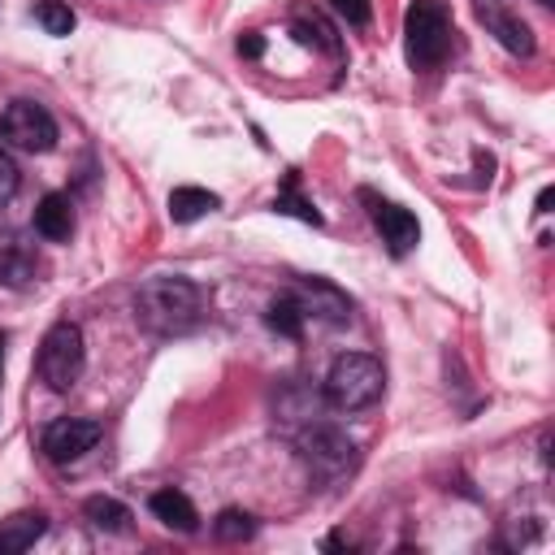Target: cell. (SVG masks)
<instances>
[{
	"label": "cell",
	"mask_w": 555,
	"mask_h": 555,
	"mask_svg": "<svg viewBox=\"0 0 555 555\" xmlns=\"http://www.w3.org/2000/svg\"><path fill=\"white\" fill-rule=\"evenodd\" d=\"M291 299L299 304L304 321H325V325H347L351 321V299L325 278H304L291 291Z\"/></svg>",
	"instance_id": "9c48e42d"
},
{
	"label": "cell",
	"mask_w": 555,
	"mask_h": 555,
	"mask_svg": "<svg viewBox=\"0 0 555 555\" xmlns=\"http://www.w3.org/2000/svg\"><path fill=\"white\" fill-rule=\"evenodd\" d=\"M43 533H48V516L43 512H17V516H9V520H0V555H22Z\"/></svg>",
	"instance_id": "5bb4252c"
},
{
	"label": "cell",
	"mask_w": 555,
	"mask_h": 555,
	"mask_svg": "<svg viewBox=\"0 0 555 555\" xmlns=\"http://www.w3.org/2000/svg\"><path fill=\"white\" fill-rule=\"evenodd\" d=\"M538 4H551V0H538Z\"/></svg>",
	"instance_id": "484cf974"
},
{
	"label": "cell",
	"mask_w": 555,
	"mask_h": 555,
	"mask_svg": "<svg viewBox=\"0 0 555 555\" xmlns=\"http://www.w3.org/2000/svg\"><path fill=\"white\" fill-rule=\"evenodd\" d=\"M35 234L48 238V243H69V234H74V204H69V195L52 191V195L39 199V208H35Z\"/></svg>",
	"instance_id": "7c38bea8"
},
{
	"label": "cell",
	"mask_w": 555,
	"mask_h": 555,
	"mask_svg": "<svg viewBox=\"0 0 555 555\" xmlns=\"http://www.w3.org/2000/svg\"><path fill=\"white\" fill-rule=\"evenodd\" d=\"M386 373L369 351H347L325 373V403L338 412H364L382 399Z\"/></svg>",
	"instance_id": "3957f363"
},
{
	"label": "cell",
	"mask_w": 555,
	"mask_h": 555,
	"mask_svg": "<svg viewBox=\"0 0 555 555\" xmlns=\"http://www.w3.org/2000/svg\"><path fill=\"white\" fill-rule=\"evenodd\" d=\"M39 282V251L17 230H0V286L26 291Z\"/></svg>",
	"instance_id": "30bf717a"
},
{
	"label": "cell",
	"mask_w": 555,
	"mask_h": 555,
	"mask_svg": "<svg viewBox=\"0 0 555 555\" xmlns=\"http://www.w3.org/2000/svg\"><path fill=\"white\" fill-rule=\"evenodd\" d=\"M17 182H22V173H17L13 156L0 147V204H9V199L17 195Z\"/></svg>",
	"instance_id": "7402d4cb"
},
{
	"label": "cell",
	"mask_w": 555,
	"mask_h": 555,
	"mask_svg": "<svg viewBox=\"0 0 555 555\" xmlns=\"http://www.w3.org/2000/svg\"><path fill=\"white\" fill-rule=\"evenodd\" d=\"M260 52H264V39H260L256 30H247V35L238 39V56H247V61H256Z\"/></svg>",
	"instance_id": "cb8c5ba5"
},
{
	"label": "cell",
	"mask_w": 555,
	"mask_h": 555,
	"mask_svg": "<svg viewBox=\"0 0 555 555\" xmlns=\"http://www.w3.org/2000/svg\"><path fill=\"white\" fill-rule=\"evenodd\" d=\"M295 447H299L304 464L317 477H325V481H338L356 464V442L343 429H334V425H304L299 438H295Z\"/></svg>",
	"instance_id": "8992f818"
},
{
	"label": "cell",
	"mask_w": 555,
	"mask_h": 555,
	"mask_svg": "<svg viewBox=\"0 0 555 555\" xmlns=\"http://www.w3.org/2000/svg\"><path fill=\"white\" fill-rule=\"evenodd\" d=\"M82 516H87L100 533H126V529H130V507H126L121 499H113V494H91V499L82 503Z\"/></svg>",
	"instance_id": "2e32d148"
},
{
	"label": "cell",
	"mask_w": 555,
	"mask_h": 555,
	"mask_svg": "<svg viewBox=\"0 0 555 555\" xmlns=\"http://www.w3.org/2000/svg\"><path fill=\"white\" fill-rule=\"evenodd\" d=\"M269 325H273L278 334H286V338H299V334H304V312H299V304L291 299V291L269 304Z\"/></svg>",
	"instance_id": "d6986e66"
},
{
	"label": "cell",
	"mask_w": 555,
	"mask_h": 555,
	"mask_svg": "<svg viewBox=\"0 0 555 555\" xmlns=\"http://www.w3.org/2000/svg\"><path fill=\"white\" fill-rule=\"evenodd\" d=\"M204 295L191 278H147L134 295V317L152 334H182L199 321Z\"/></svg>",
	"instance_id": "6da1fadb"
},
{
	"label": "cell",
	"mask_w": 555,
	"mask_h": 555,
	"mask_svg": "<svg viewBox=\"0 0 555 555\" xmlns=\"http://www.w3.org/2000/svg\"><path fill=\"white\" fill-rule=\"evenodd\" d=\"M403 48L412 69H438L451 52V9L447 0H412L403 13Z\"/></svg>",
	"instance_id": "7a4b0ae2"
},
{
	"label": "cell",
	"mask_w": 555,
	"mask_h": 555,
	"mask_svg": "<svg viewBox=\"0 0 555 555\" xmlns=\"http://www.w3.org/2000/svg\"><path fill=\"white\" fill-rule=\"evenodd\" d=\"M273 208H278V212H291V217H299V221H312V225H321V212H317L308 199H299V195H295V182H286V191L273 199Z\"/></svg>",
	"instance_id": "44dd1931"
},
{
	"label": "cell",
	"mask_w": 555,
	"mask_h": 555,
	"mask_svg": "<svg viewBox=\"0 0 555 555\" xmlns=\"http://www.w3.org/2000/svg\"><path fill=\"white\" fill-rule=\"evenodd\" d=\"M360 199L369 204V217H373V225H377L382 243H386L395 256H408V251L421 243V221H416L408 208H399V204L382 199L377 191H360Z\"/></svg>",
	"instance_id": "52a82bcc"
},
{
	"label": "cell",
	"mask_w": 555,
	"mask_h": 555,
	"mask_svg": "<svg viewBox=\"0 0 555 555\" xmlns=\"http://www.w3.org/2000/svg\"><path fill=\"white\" fill-rule=\"evenodd\" d=\"M0 373H4V334H0Z\"/></svg>",
	"instance_id": "d4e9b609"
},
{
	"label": "cell",
	"mask_w": 555,
	"mask_h": 555,
	"mask_svg": "<svg viewBox=\"0 0 555 555\" xmlns=\"http://www.w3.org/2000/svg\"><path fill=\"white\" fill-rule=\"evenodd\" d=\"M217 208H221V199L212 191H204V186H173L169 191V217L178 225H191V221H199V217H208Z\"/></svg>",
	"instance_id": "9a60e30c"
},
{
	"label": "cell",
	"mask_w": 555,
	"mask_h": 555,
	"mask_svg": "<svg viewBox=\"0 0 555 555\" xmlns=\"http://www.w3.org/2000/svg\"><path fill=\"white\" fill-rule=\"evenodd\" d=\"M95 442H100V421H87V416H61L43 429V455L52 464H74Z\"/></svg>",
	"instance_id": "ba28073f"
},
{
	"label": "cell",
	"mask_w": 555,
	"mask_h": 555,
	"mask_svg": "<svg viewBox=\"0 0 555 555\" xmlns=\"http://www.w3.org/2000/svg\"><path fill=\"white\" fill-rule=\"evenodd\" d=\"M0 139H4L9 147H17V152L39 156V152H52V147H56V121H52V113H48L43 104H35V100H13V104L0 113Z\"/></svg>",
	"instance_id": "5b68a950"
},
{
	"label": "cell",
	"mask_w": 555,
	"mask_h": 555,
	"mask_svg": "<svg viewBox=\"0 0 555 555\" xmlns=\"http://www.w3.org/2000/svg\"><path fill=\"white\" fill-rule=\"evenodd\" d=\"M147 507H152V516L160 520V525H169V529H178V533H195L199 529V512H195V503L182 494V490H156L152 499H147Z\"/></svg>",
	"instance_id": "4fadbf2b"
},
{
	"label": "cell",
	"mask_w": 555,
	"mask_h": 555,
	"mask_svg": "<svg viewBox=\"0 0 555 555\" xmlns=\"http://www.w3.org/2000/svg\"><path fill=\"white\" fill-rule=\"evenodd\" d=\"M212 533H217L221 542H243V538H251V533H256V520H251L247 512H238V507H225V512L217 516Z\"/></svg>",
	"instance_id": "ffe728a7"
},
{
	"label": "cell",
	"mask_w": 555,
	"mask_h": 555,
	"mask_svg": "<svg viewBox=\"0 0 555 555\" xmlns=\"http://www.w3.org/2000/svg\"><path fill=\"white\" fill-rule=\"evenodd\" d=\"M351 26H369V17H373V4L369 0H330Z\"/></svg>",
	"instance_id": "603a6c76"
},
{
	"label": "cell",
	"mask_w": 555,
	"mask_h": 555,
	"mask_svg": "<svg viewBox=\"0 0 555 555\" xmlns=\"http://www.w3.org/2000/svg\"><path fill=\"white\" fill-rule=\"evenodd\" d=\"M30 17L43 26V35H56V39H61V35H69V30H74V22H78V17H74V9H69V4H61V0H35Z\"/></svg>",
	"instance_id": "ac0fdd59"
},
{
	"label": "cell",
	"mask_w": 555,
	"mask_h": 555,
	"mask_svg": "<svg viewBox=\"0 0 555 555\" xmlns=\"http://www.w3.org/2000/svg\"><path fill=\"white\" fill-rule=\"evenodd\" d=\"M82 364H87V347H82V330L74 321H56L43 343H39V356H35V369H39V382L52 390V395H65L78 377H82Z\"/></svg>",
	"instance_id": "277c9868"
},
{
	"label": "cell",
	"mask_w": 555,
	"mask_h": 555,
	"mask_svg": "<svg viewBox=\"0 0 555 555\" xmlns=\"http://www.w3.org/2000/svg\"><path fill=\"white\" fill-rule=\"evenodd\" d=\"M291 30H295V39L299 43H312V48H325V52H343V43H338V35H334V26L321 17V13H295V22H291Z\"/></svg>",
	"instance_id": "e0dca14e"
},
{
	"label": "cell",
	"mask_w": 555,
	"mask_h": 555,
	"mask_svg": "<svg viewBox=\"0 0 555 555\" xmlns=\"http://www.w3.org/2000/svg\"><path fill=\"white\" fill-rule=\"evenodd\" d=\"M477 22L516 56H533V30L529 22H520L512 9H503L499 0H477Z\"/></svg>",
	"instance_id": "8fae6325"
}]
</instances>
